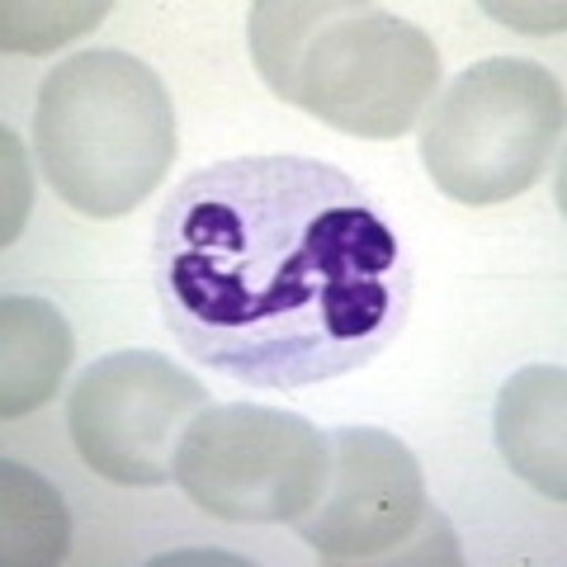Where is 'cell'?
<instances>
[{
	"label": "cell",
	"mask_w": 567,
	"mask_h": 567,
	"mask_svg": "<svg viewBox=\"0 0 567 567\" xmlns=\"http://www.w3.org/2000/svg\"><path fill=\"white\" fill-rule=\"evenodd\" d=\"M152 279L181 350L265 393L364 369L412 308L402 237L317 156L194 171L156 218Z\"/></svg>",
	"instance_id": "1"
},
{
	"label": "cell",
	"mask_w": 567,
	"mask_h": 567,
	"mask_svg": "<svg viewBox=\"0 0 567 567\" xmlns=\"http://www.w3.org/2000/svg\"><path fill=\"white\" fill-rule=\"evenodd\" d=\"M246 29L260 81L336 133L393 142L440 91L435 39L379 6L260 0Z\"/></svg>",
	"instance_id": "2"
},
{
	"label": "cell",
	"mask_w": 567,
	"mask_h": 567,
	"mask_svg": "<svg viewBox=\"0 0 567 567\" xmlns=\"http://www.w3.org/2000/svg\"><path fill=\"white\" fill-rule=\"evenodd\" d=\"M33 147L48 185L81 218H123L175 162V110L156 71L118 48L76 52L43 76Z\"/></svg>",
	"instance_id": "3"
},
{
	"label": "cell",
	"mask_w": 567,
	"mask_h": 567,
	"mask_svg": "<svg viewBox=\"0 0 567 567\" xmlns=\"http://www.w3.org/2000/svg\"><path fill=\"white\" fill-rule=\"evenodd\" d=\"M563 133V85L539 62L483 58L435 91L421 162L440 194L492 208L544 175Z\"/></svg>",
	"instance_id": "4"
},
{
	"label": "cell",
	"mask_w": 567,
	"mask_h": 567,
	"mask_svg": "<svg viewBox=\"0 0 567 567\" xmlns=\"http://www.w3.org/2000/svg\"><path fill=\"white\" fill-rule=\"evenodd\" d=\"M331 473V440L312 421L260 402L204 406L185 425L171 477L227 525H298Z\"/></svg>",
	"instance_id": "5"
},
{
	"label": "cell",
	"mask_w": 567,
	"mask_h": 567,
	"mask_svg": "<svg viewBox=\"0 0 567 567\" xmlns=\"http://www.w3.org/2000/svg\"><path fill=\"white\" fill-rule=\"evenodd\" d=\"M204 402V383L166 354L114 350L71 388L66 431L91 473L118 487H166L175 445Z\"/></svg>",
	"instance_id": "6"
},
{
	"label": "cell",
	"mask_w": 567,
	"mask_h": 567,
	"mask_svg": "<svg viewBox=\"0 0 567 567\" xmlns=\"http://www.w3.org/2000/svg\"><path fill=\"white\" fill-rule=\"evenodd\" d=\"M431 516L416 454L379 425H346L331 435V473L293 529L327 563L383 558Z\"/></svg>",
	"instance_id": "7"
},
{
	"label": "cell",
	"mask_w": 567,
	"mask_h": 567,
	"mask_svg": "<svg viewBox=\"0 0 567 567\" xmlns=\"http://www.w3.org/2000/svg\"><path fill=\"white\" fill-rule=\"evenodd\" d=\"M496 450L548 502L567 496V369L529 364L496 398Z\"/></svg>",
	"instance_id": "8"
},
{
	"label": "cell",
	"mask_w": 567,
	"mask_h": 567,
	"mask_svg": "<svg viewBox=\"0 0 567 567\" xmlns=\"http://www.w3.org/2000/svg\"><path fill=\"white\" fill-rule=\"evenodd\" d=\"M71 369L66 317L33 293H10L0 303V416L20 421L58 398Z\"/></svg>",
	"instance_id": "9"
},
{
	"label": "cell",
	"mask_w": 567,
	"mask_h": 567,
	"mask_svg": "<svg viewBox=\"0 0 567 567\" xmlns=\"http://www.w3.org/2000/svg\"><path fill=\"white\" fill-rule=\"evenodd\" d=\"M71 544V511L62 492L33 468L6 458L0 464V563L48 567L62 563Z\"/></svg>",
	"instance_id": "10"
},
{
	"label": "cell",
	"mask_w": 567,
	"mask_h": 567,
	"mask_svg": "<svg viewBox=\"0 0 567 567\" xmlns=\"http://www.w3.org/2000/svg\"><path fill=\"white\" fill-rule=\"evenodd\" d=\"M104 14H110L104 0H6L0 6V43L6 52H52L100 29Z\"/></svg>",
	"instance_id": "11"
},
{
	"label": "cell",
	"mask_w": 567,
	"mask_h": 567,
	"mask_svg": "<svg viewBox=\"0 0 567 567\" xmlns=\"http://www.w3.org/2000/svg\"><path fill=\"white\" fill-rule=\"evenodd\" d=\"M0 156H6V194H0L6 223H0V241L14 246V237H20V227L33 208V181H29V156L20 147V133L0 128Z\"/></svg>",
	"instance_id": "12"
}]
</instances>
